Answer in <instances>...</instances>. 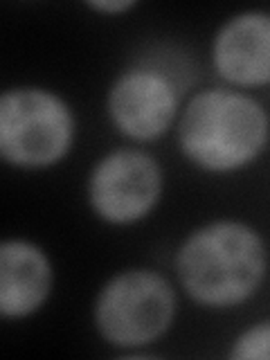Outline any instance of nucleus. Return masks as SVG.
<instances>
[{"mask_svg": "<svg viewBox=\"0 0 270 360\" xmlns=\"http://www.w3.org/2000/svg\"><path fill=\"white\" fill-rule=\"evenodd\" d=\"M236 360H268L270 358V322L248 329L232 349Z\"/></svg>", "mask_w": 270, "mask_h": 360, "instance_id": "nucleus-9", "label": "nucleus"}, {"mask_svg": "<svg viewBox=\"0 0 270 360\" xmlns=\"http://www.w3.org/2000/svg\"><path fill=\"white\" fill-rule=\"evenodd\" d=\"M214 65L232 84H270V14L248 11L225 22L214 41Z\"/></svg>", "mask_w": 270, "mask_h": 360, "instance_id": "nucleus-7", "label": "nucleus"}, {"mask_svg": "<svg viewBox=\"0 0 270 360\" xmlns=\"http://www.w3.org/2000/svg\"><path fill=\"white\" fill-rule=\"evenodd\" d=\"M178 106L172 82L151 70L124 72L108 95V112L115 127L133 140H155L174 122Z\"/></svg>", "mask_w": 270, "mask_h": 360, "instance_id": "nucleus-6", "label": "nucleus"}, {"mask_svg": "<svg viewBox=\"0 0 270 360\" xmlns=\"http://www.w3.org/2000/svg\"><path fill=\"white\" fill-rule=\"evenodd\" d=\"M72 135L70 110L48 90L18 88L0 99V153L9 165L43 169L59 162Z\"/></svg>", "mask_w": 270, "mask_h": 360, "instance_id": "nucleus-3", "label": "nucleus"}, {"mask_svg": "<svg viewBox=\"0 0 270 360\" xmlns=\"http://www.w3.org/2000/svg\"><path fill=\"white\" fill-rule=\"evenodd\" d=\"M162 191V172L149 153L112 151L90 176V205L108 223H133L149 214Z\"/></svg>", "mask_w": 270, "mask_h": 360, "instance_id": "nucleus-5", "label": "nucleus"}, {"mask_svg": "<svg viewBox=\"0 0 270 360\" xmlns=\"http://www.w3.org/2000/svg\"><path fill=\"white\" fill-rule=\"evenodd\" d=\"M135 3L133 0H95V3H88V7H93L97 11H104V14H117V11H127Z\"/></svg>", "mask_w": 270, "mask_h": 360, "instance_id": "nucleus-10", "label": "nucleus"}, {"mask_svg": "<svg viewBox=\"0 0 270 360\" xmlns=\"http://www.w3.org/2000/svg\"><path fill=\"white\" fill-rule=\"evenodd\" d=\"M185 155L210 172H232L255 160L268 140V117L255 99L230 90H205L180 120Z\"/></svg>", "mask_w": 270, "mask_h": 360, "instance_id": "nucleus-2", "label": "nucleus"}, {"mask_svg": "<svg viewBox=\"0 0 270 360\" xmlns=\"http://www.w3.org/2000/svg\"><path fill=\"white\" fill-rule=\"evenodd\" d=\"M174 307V290L167 279L151 270H127L99 292L95 324L112 345L142 347L169 329Z\"/></svg>", "mask_w": 270, "mask_h": 360, "instance_id": "nucleus-4", "label": "nucleus"}, {"mask_svg": "<svg viewBox=\"0 0 270 360\" xmlns=\"http://www.w3.org/2000/svg\"><path fill=\"white\" fill-rule=\"evenodd\" d=\"M180 284L205 307H234L259 288L266 250L243 223L219 221L196 230L176 257Z\"/></svg>", "mask_w": 270, "mask_h": 360, "instance_id": "nucleus-1", "label": "nucleus"}, {"mask_svg": "<svg viewBox=\"0 0 270 360\" xmlns=\"http://www.w3.org/2000/svg\"><path fill=\"white\" fill-rule=\"evenodd\" d=\"M52 286L50 262L41 248L27 241L0 245V313L25 318L45 302Z\"/></svg>", "mask_w": 270, "mask_h": 360, "instance_id": "nucleus-8", "label": "nucleus"}]
</instances>
